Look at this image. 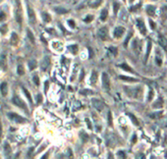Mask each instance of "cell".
Wrapping results in <instances>:
<instances>
[{
  "instance_id": "cell-1",
  "label": "cell",
  "mask_w": 167,
  "mask_h": 159,
  "mask_svg": "<svg viewBox=\"0 0 167 159\" xmlns=\"http://www.w3.org/2000/svg\"><path fill=\"white\" fill-rule=\"evenodd\" d=\"M126 93L132 98H137L141 99V95H143V90H141V86H135V87H130V86H125L124 87Z\"/></svg>"
},
{
  "instance_id": "cell-2",
  "label": "cell",
  "mask_w": 167,
  "mask_h": 159,
  "mask_svg": "<svg viewBox=\"0 0 167 159\" xmlns=\"http://www.w3.org/2000/svg\"><path fill=\"white\" fill-rule=\"evenodd\" d=\"M7 116H8V118L12 121V122L17 123V124H24V123L28 122V120L26 118H24V117L18 115L17 113L9 112V113H7Z\"/></svg>"
},
{
  "instance_id": "cell-3",
  "label": "cell",
  "mask_w": 167,
  "mask_h": 159,
  "mask_svg": "<svg viewBox=\"0 0 167 159\" xmlns=\"http://www.w3.org/2000/svg\"><path fill=\"white\" fill-rule=\"evenodd\" d=\"M101 80H102L103 90H105L106 91H109V90H110V80H109V76H108V74L107 73H102Z\"/></svg>"
},
{
  "instance_id": "cell-4",
  "label": "cell",
  "mask_w": 167,
  "mask_h": 159,
  "mask_svg": "<svg viewBox=\"0 0 167 159\" xmlns=\"http://www.w3.org/2000/svg\"><path fill=\"white\" fill-rule=\"evenodd\" d=\"M12 102H13L15 105L17 106H19L20 108H22V109H24L25 111H28V108H27V105H26V103L24 102V100L21 99L19 96H14L13 99H12Z\"/></svg>"
},
{
  "instance_id": "cell-5",
  "label": "cell",
  "mask_w": 167,
  "mask_h": 159,
  "mask_svg": "<svg viewBox=\"0 0 167 159\" xmlns=\"http://www.w3.org/2000/svg\"><path fill=\"white\" fill-rule=\"evenodd\" d=\"M133 50L137 55H139L141 50V41L139 39H135L133 41Z\"/></svg>"
},
{
  "instance_id": "cell-6",
  "label": "cell",
  "mask_w": 167,
  "mask_h": 159,
  "mask_svg": "<svg viewBox=\"0 0 167 159\" xmlns=\"http://www.w3.org/2000/svg\"><path fill=\"white\" fill-rule=\"evenodd\" d=\"M15 18L17 20V22L19 24H22V21H23V16H22V9L20 7V4L18 3L17 4V7L15 9Z\"/></svg>"
},
{
  "instance_id": "cell-7",
  "label": "cell",
  "mask_w": 167,
  "mask_h": 159,
  "mask_svg": "<svg viewBox=\"0 0 167 159\" xmlns=\"http://www.w3.org/2000/svg\"><path fill=\"white\" fill-rule=\"evenodd\" d=\"M91 103H93L94 107L97 109V111H102L103 108H104V103L102 101H100L98 99H95V98H93L91 99Z\"/></svg>"
},
{
  "instance_id": "cell-8",
  "label": "cell",
  "mask_w": 167,
  "mask_h": 159,
  "mask_svg": "<svg viewBox=\"0 0 167 159\" xmlns=\"http://www.w3.org/2000/svg\"><path fill=\"white\" fill-rule=\"evenodd\" d=\"M98 36L100 39L102 40H106L108 37V29L107 27H103L98 31Z\"/></svg>"
},
{
  "instance_id": "cell-9",
  "label": "cell",
  "mask_w": 167,
  "mask_h": 159,
  "mask_svg": "<svg viewBox=\"0 0 167 159\" xmlns=\"http://www.w3.org/2000/svg\"><path fill=\"white\" fill-rule=\"evenodd\" d=\"M137 26L139 28L140 32L143 33V35H147V28H145V25L144 23V21L141 19H138L137 20Z\"/></svg>"
},
{
  "instance_id": "cell-10",
  "label": "cell",
  "mask_w": 167,
  "mask_h": 159,
  "mask_svg": "<svg viewBox=\"0 0 167 159\" xmlns=\"http://www.w3.org/2000/svg\"><path fill=\"white\" fill-rule=\"evenodd\" d=\"M3 151H4V155H5L8 159H9V157L11 156V154H12V147H11V145L8 143H5V144H4Z\"/></svg>"
},
{
  "instance_id": "cell-11",
  "label": "cell",
  "mask_w": 167,
  "mask_h": 159,
  "mask_svg": "<svg viewBox=\"0 0 167 159\" xmlns=\"http://www.w3.org/2000/svg\"><path fill=\"white\" fill-rule=\"evenodd\" d=\"M28 16H29V20L32 24H35L36 22V15H35V12L31 8L30 5H28Z\"/></svg>"
},
{
  "instance_id": "cell-12",
  "label": "cell",
  "mask_w": 167,
  "mask_h": 159,
  "mask_svg": "<svg viewBox=\"0 0 167 159\" xmlns=\"http://www.w3.org/2000/svg\"><path fill=\"white\" fill-rule=\"evenodd\" d=\"M49 64H50V58L48 56H45L43 59V61H41V64H40L41 70H43V71H46V69L48 68Z\"/></svg>"
},
{
  "instance_id": "cell-13",
  "label": "cell",
  "mask_w": 167,
  "mask_h": 159,
  "mask_svg": "<svg viewBox=\"0 0 167 159\" xmlns=\"http://www.w3.org/2000/svg\"><path fill=\"white\" fill-rule=\"evenodd\" d=\"M125 32V29L123 27H117L114 30V36L116 39H119L123 36V33Z\"/></svg>"
},
{
  "instance_id": "cell-14",
  "label": "cell",
  "mask_w": 167,
  "mask_h": 159,
  "mask_svg": "<svg viewBox=\"0 0 167 159\" xmlns=\"http://www.w3.org/2000/svg\"><path fill=\"white\" fill-rule=\"evenodd\" d=\"M0 93H1V94L3 96L7 95L8 93V85L6 82H3L1 83V85H0Z\"/></svg>"
},
{
  "instance_id": "cell-15",
  "label": "cell",
  "mask_w": 167,
  "mask_h": 159,
  "mask_svg": "<svg viewBox=\"0 0 167 159\" xmlns=\"http://www.w3.org/2000/svg\"><path fill=\"white\" fill-rule=\"evenodd\" d=\"M158 43L160 44V46H162L163 48H167V39L166 37H164L163 36H158Z\"/></svg>"
},
{
  "instance_id": "cell-16",
  "label": "cell",
  "mask_w": 167,
  "mask_h": 159,
  "mask_svg": "<svg viewBox=\"0 0 167 159\" xmlns=\"http://www.w3.org/2000/svg\"><path fill=\"white\" fill-rule=\"evenodd\" d=\"M10 42L12 45H17L19 42V36L18 35H17L16 32H13L11 36V39H10Z\"/></svg>"
},
{
  "instance_id": "cell-17",
  "label": "cell",
  "mask_w": 167,
  "mask_h": 159,
  "mask_svg": "<svg viewBox=\"0 0 167 159\" xmlns=\"http://www.w3.org/2000/svg\"><path fill=\"white\" fill-rule=\"evenodd\" d=\"M152 41L150 40H148V46H147V53H145V62L147 63L148 62V59L149 57V53H150V50H152Z\"/></svg>"
},
{
  "instance_id": "cell-18",
  "label": "cell",
  "mask_w": 167,
  "mask_h": 159,
  "mask_svg": "<svg viewBox=\"0 0 167 159\" xmlns=\"http://www.w3.org/2000/svg\"><path fill=\"white\" fill-rule=\"evenodd\" d=\"M97 73L95 72V71H93V72H91L90 80V85H91V86H94L95 83H97Z\"/></svg>"
},
{
  "instance_id": "cell-19",
  "label": "cell",
  "mask_w": 167,
  "mask_h": 159,
  "mask_svg": "<svg viewBox=\"0 0 167 159\" xmlns=\"http://www.w3.org/2000/svg\"><path fill=\"white\" fill-rule=\"evenodd\" d=\"M0 66H1V68L6 70V54L4 53H2L0 56Z\"/></svg>"
},
{
  "instance_id": "cell-20",
  "label": "cell",
  "mask_w": 167,
  "mask_h": 159,
  "mask_svg": "<svg viewBox=\"0 0 167 159\" xmlns=\"http://www.w3.org/2000/svg\"><path fill=\"white\" fill-rule=\"evenodd\" d=\"M36 65H37V63H36V61L35 59H31L30 61L28 62V66H29V69H30L31 71L35 70V69L36 68Z\"/></svg>"
},
{
  "instance_id": "cell-21",
  "label": "cell",
  "mask_w": 167,
  "mask_h": 159,
  "mask_svg": "<svg viewBox=\"0 0 167 159\" xmlns=\"http://www.w3.org/2000/svg\"><path fill=\"white\" fill-rule=\"evenodd\" d=\"M162 106H163V99H162L161 97L158 98L156 100V102H154L153 105H152L153 108H161Z\"/></svg>"
},
{
  "instance_id": "cell-22",
  "label": "cell",
  "mask_w": 167,
  "mask_h": 159,
  "mask_svg": "<svg viewBox=\"0 0 167 159\" xmlns=\"http://www.w3.org/2000/svg\"><path fill=\"white\" fill-rule=\"evenodd\" d=\"M119 79L123 80V81H126V82H139V80L138 79L131 78V77H126V76H120Z\"/></svg>"
},
{
  "instance_id": "cell-23",
  "label": "cell",
  "mask_w": 167,
  "mask_h": 159,
  "mask_svg": "<svg viewBox=\"0 0 167 159\" xmlns=\"http://www.w3.org/2000/svg\"><path fill=\"white\" fill-rule=\"evenodd\" d=\"M108 17V12H107V9H103L101 11V14H100V20L102 21V22H104V21H106Z\"/></svg>"
},
{
  "instance_id": "cell-24",
  "label": "cell",
  "mask_w": 167,
  "mask_h": 159,
  "mask_svg": "<svg viewBox=\"0 0 167 159\" xmlns=\"http://www.w3.org/2000/svg\"><path fill=\"white\" fill-rule=\"evenodd\" d=\"M120 68L121 69H123L124 71H127V72H130V73H134V71L130 68V66H129L128 64H126V63H124V64H121L120 66Z\"/></svg>"
},
{
  "instance_id": "cell-25",
  "label": "cell",
  "mask_w": 167,
  "mask_h": 159,
  "mask_svg": "<svg viewBox=\"0 0 167 159\" xmlns=\"http://www.w3.org/2000/svg\"><path fill=\"white\" fill-rule=\"evenodd\" d=\"M147 12H148V15L153 16V15H154V12H155V7L152 6V5H148V6L147 7Z\"/></svg>"
},
{
  "instance_id": "cell-26",
  "label": "cell",
  "mask_w": 167,
  "mask_h": 159,
  "mask_svg": "<svg viewBox=\"0 0 167 159\" xmlns=\"http://www.w3.org/2000/svg\"><path fill=\"white\" fill-rule=\"evenodd\" d=\"M17 74L19 75V76H23L25 74V69H24V66L22 64L18 65V68H17Z\"/></svg>"
},
{
  "instance_id": "cell-27",
  "label": "cell",
  "mask_w": 167,
  "mask_h": 159,
  "mask_svg": "<svg viewBox=\"0 0 167 159\" xmlns=\"http://www.w3.org/2000/svg\"><path fill=\"white\" fill-rule=\"evenodd\" d=\"M69 48V50L71 52H72L73 54H77L78 53V51H79V49H78V45H76V44H74V45H70V46L68 47Z\"/></svg>"
},
{
  "instance_id": "cell-28",
  "label": "cell",
  "mask_w": 167,
  "mask_h": 159,
  "mask_svg": "<svg viewBox=\"0 0 167 159\" xmlns=\"http://www.w3.org/2000/svg\"><path fill=\"white\" fill-rule=\"evenodd\" d=\"M127 115L130 117V119L132 120V122H133V124H135L136 126H139V122H138V119L136 118L135 116H134L133 114H131V113H127Z\"/></svg>"
},
{
  "instance_id": "cell-29",
  "label": "cell",
  "mask_w": 167,
  "mask_h": 159,
  "mask_svg": "<svg viewBox=\"0 0 167 159\" xmlns=\"http://www.w3.org/2000/svg\"><path fill=\"white\" fill-rule=\"evenodd\" d=\"M43 19L45 23H49L50 21H51V17H50V15L48 13H43Z\"/></svg>"
},
{
  "instance_id": "cell-30",
  "label": "cell",
  "mask_w": 167,
  "mask_h": 159,
  "mask_svg": "<svg viewBox=\"0 0 167 159\" xmlns=\"http://www.w3.org/2000/svg\"><path fill=\"white\" fill-rule=\"evenodd\" d=\"M54 10H55L58 14H65V13L68 12V10H66V9H64V8H62V7H55V8H54Z\"/></svg>"
},
{
  "instance_id": "cell-31",
  "label": "cell",
  "mask_w": 167,
  "mask_h": 159,
  "mask_svg": "<svg viewBox=\"0 0 167 159\" xmlns=\"http://www.w3.org/2000/svg\"><path fill=\"white\" fill-rule=\"evenodd\" d=\"M23 91H24V93H25V95L27 96V98L29 99V101H30L31 103H32V96H31V93H29L28 91V90L27 89H25V87H23Z\"/></svg>"
},
{
  "instance_id": "cell-32",
  "label": "cell",
  "mask_w": 167,
  "mask_h": 159,
  "mask_svg": "<svg viewBox=\"0 0 167 159\" xmlns=\"http://www.w3.org/2000/svg\"><path fill=\"white\" fill-rule=\"evenodd\" d=\"M162 115V112H155V113H152V114H150L149 117L152 119H157V118H159V117H161Z\"/></svg>"
},
{
  "instance_id": "cell-33",
  "label": "cell",
  "mask_w": 167,
  "mask_h": 159,
  "mask_svg": "<svg viewBox=\"0 0 167 159\" xmlns=\"http://www.w3.org/2000/svg\"><path fill=\"white\" fill-rule=\"evenodd\" d=\"M80 137H82V140L84 141V143H86V141L89 140V136L87 135V134L84 132V131H82L81 133H80Z\"/></svg>"
},
{
  "instance_id": "cell-34",
  "label": "cell",
  "mask_w": 167,
  "mask_h": 159,
  "mask_svg": "<svg viewBox=\"0 0 167 159\" xmlns=\"http://www.w3.org/2000/svg\"><path fill=\"white\" fill-rule=\"evenodd\" d=\"M27 33H28V37H29V39H30V40H31V42H32V43H35V36H33L32 32L30 30H28Z\"/></svg>"
},
{
  "instance_id": "cell-35",
  "label": "cell",
  "mask_w": 167,
  "mask_h": 159,
  "mask_svg": "<svg viewBox=\"0 0 167 159\" xmlns=\"http://www.w3.org/2000/svg\"><path fill=\"white\" fill-rule=\"evenodd\" d=\"M117 156H118L119 159H126V154H125V152L122 151V150H119V151L117 152Z\"/></svg>"
},
{
  "instance_id": "cell-36",
  "label": "cell",
  "mask_w": 167,
  "mask_h": 159,
  "mask_svg": "<svg viewBox=\"0 0 167 159\" xmlns=\"http://www.w3.org/2000/svg\"><path fill=\"white\" fill-rule=\"evenodd\" d=\"M119 8H120V4L118 2H114L113 3V11H114V14L115 15L117 14V12H118Z\"/></svg>"
},
{
  "instance_id": "cell-37",
  "label": "cell",
  "mask_w": 167,
  "mask_h": 159,
  "mask_svg": "<svg viewBox=\"0 0 167 159\" xmlns=\"http://www.w3.org/2000/svg\"><path fill=\"white\" fill-rule=\"evenodd\" d=\"M32 82L35 83L36 86H39V76H37V75H33Z\"/></svg>"
},
{
  "instance_id": "cell-38",
  "label": "cell",
  "mask_w": 167,
  "mask_h": 159,
  "mask_svg": "<svg viewBox=\"0 0 167 159\" xmlns=\"http://www.w3.org/2000/svg\"><path fill=\"white\" fill-rule=\"evenodd\" d=\"M8 29H7V26L6 25H2L1 27H0V32L2 33V35H5V33L7 32Z\"/></svg>"
},
{
  "instance_id": "cell-39",
  "label": "cell",
  "mask_w": 167,
  "mask_h": 159,
  "mask_svg": "<svg viewBox=\"0 0 167 159\" xmlns=\"http://www.w3.org/2000/svg\"><path fill=\"white\" fill-rule=\"evenodd\" d=\"M132 36H133V32H130V33L128 35L127 39H125V41H124V46H125V47H127V44L129 43V40H130V39L132 37Z\"/></svg>"
},
{
  "instance_id": "cell-40",
  "label": "cell",
  "mask_w": 167,
  "mask_h": 159,
  "mask_svg": "<svg viewBox=\"0 0 167 159\" xmlns=\"http://www.w3.org/2000/svg\"><path fill=\"white\" fill-rule=\"evenodd\" d=\"M153 95H154V91H153V90L152 89H150L149 90V93H148V101H150L152 98H153Z\"/></svg>"
},
{
  "instance_id": "cell-41",
  "label": "cell",
  "mask_w": 167,
  "mask_h": 159,
  "mask_svg": "<svg viewBox=\"0 0 167 159\" xmlns=\"http://www.w3.org/2000/svg\"><path fill=\"white\" fill-rule=\"evenodd\" d=\"M155 61H156V63L158 66H161L162 64V60H161V57L160 56H158L157 54H156V57H155Z\"/></svg>"
},
{
  "instance_id": "cell-42",
  "label": "cell",
  "mask_w": 167,
  "mask_h": 159,
  "mask_svg": "<svg viewBox=\"0 0 167 159\" xmlns=\"http://www.w3.org/2000/svg\"><path fill=\"white\" fill-rule=\"evenodd\" d=\"M108 125H109V126H112V114H111L110 111L108 112Z\"/></svg>"
},
{
  "instance_id": "cell-43",
  "label": "cell",
  "mask_w": 167,
  "mask_h": 159,
  "mask_svg": "<svg viewBox=\"0 0 167 159\" xmlns=\"http://www.w3.org/2000/svg\"><path fill=\"white\" fill-rule=\"evenodd\" d=\"M136 159H145V153H138L136 155Z\"/></svg>"
},
{
  "instance_id": "cell-44",
  "label": "cell",
  "mask_w": 167,
  "mask_h": 159,
  "mask_svg": "<svg viewBox=\"0 0 167 159\" xmlns=\"http://www.w3.org/2000/svg\"><path fill=\"white\" fill-rule=\"evenodd\" d=\"M109 51H110L112 54H113L114 56L117 55V48H116V47H112V46H111V47L109 48Z\"/></svg>"
},
{
  "instance_id": "cell-45",
  "label": "cell",
  "mask_w": 167,
  "mask_h": 159,
  "mask_svg": "<svg viewBox=\"0 0 167 159\" xmlns=\"http://www.w3.org/2000/svg\"><path fill=\"white\" fill-rule=\"evenodd\" d=\"M102 1H95V2H93V4H90V7H93V8H94V7H98L99 6V4L101 3Z\"/></svg>"
},
{
  "instance_id": "cell-46",
  "label": "cell",
  "mask_w": 167,
  "mask_h": 159,
  "mask_svg": "<svg viewBox=\"0 0 167 159\" xmlns=\"http://www.w3.org/2000/svg\"><path fill=\"white\" fill-rule=\"evenodd\" d=\"M93 19H94L93 16H87V17H86V18H85V22L86 23H90L91 21H93Z\"/></svg>"
},
{
  "instance_id": "cell-47",
  "label": "cell",
  "mask_w": 167,
  "mask_h": 159,
  "mask_svg": "<svg viewBox=\"0 0 167 159\" xmlns=\"http://www.w3.org/2000/svg\"><path fill=\"white\" fill-rule=\"evenodd\" d=\"M6 19V15H5V13H4V12H0V22H1V21H3V20H5Z\"/></svg>"
},
{
  "instance_id": "cell-48",
  "label": "cell",
  "mask_w": 167,
  "mask_h": 159,
  "mask_svg": "<svg viewBox=\"0 0 167 159\" xmlns=\"http://www.w3.org/2000/svg\"><path fill=\"white\" fill-rule=\"evenodd\" d=\"M81 93L83 94H93V91H90V90H84L83 91H81Z\"/></svg>"
},
{
  "instance_id": "cell-49",
  "label": "cell",
  "mask_w": 167,
  "mask_h": 159,
  "mask_svg": "<svg viewBox=\"0 0 167 159\" xmlns=\"http://www.w3.org/2000/svg\"><path fill=\"white\" fill-rule=\"evenodd\" d=\"M86 123H87V127H89V129H90V130H91V129H93V127H91V123H90V119H86Z\"/></svg>"
},
{
  "instance_id": "cell-50",
  "label": "cell",
  "mask_w": 167,
  "mask_h": 159,
  "mask_svg": "<svg viewBox=\"0 0 167 159\" xmlns=\"http://www.w3.org/2000/svg\"><path fill=\"white\" fill-rule=\"evenodd\" d=\"M48 86H49V83L46 81L44 83V91L45 93H47V90H48Z\"/></svg>"
},
{
  "instance_id": "cell-51",
  "label": "cell",
  "mask_w": 167,
  "mask_h": 159,
  "mask_svg": "<svg viewBox=\"0 0 167 159\" xmlns=\"http://www.w3.org/2000/svg\"><path fill=\"white\" fill-rule=\"evenodd\" d=\"M68 24H69V26H70V27L75 28V22H74L73 20H69V21H68Z\"/></svg>"
},
{
  "instance_id": "cell-52",
  "label": "cell",
  "mask_w": 167,
  "mask_h": 159,
  "mask_svg": "<svg viewBox=\"0 0 167 159\" xmlns=\"http://www.w3.org/2000/svg\"><path fill=\"white\" fill-rule=\"evenodd\" d=\"M2 134H3V131H2V125H1V121H0V141H1V139H2Z\"/></svg>"
},
{
  "instance_id": "cell-53",
  "label": "cell",
  "mask_w": 167,
  "mask_h": 159,
  "mask_svg": "<svg viewBox=\"0 0 167 159\" xmlns=\"http://www.w3.org/2000/svg\"><path fill=\"white\" fill-rule=\"evenodd\" d=\"M41 101H43V96L41 94H39L37 95V103H40Z\"/></svg>"
},
{
  "instance_id": "cell-54",
  "label": "cell",
  "mask_w": 167,
  "mask_h": 159,
  "mask_svg": "<svg viewBox=\"0 0 167 159\" xmlns=\"http://www.w3.org/2000/svg\"><path fill=\"white\" fill-rule=\"evenodd\" d=\"M48 157H49V153H48V152H46V153H45L44 155H43V157H41L40 159H48Z\"/></svg>"
},
{
  "instance_id": "cell-55",
  "label": "cell",
  "mask_w": 167,
  "mask_h": 159,
  "mask_svg": "<svg viewBox=\"0 0 167 159\" xmlns=\"http://www.w3.org/2000/svg\"><path fill=\"white\" fill-rule=\"evenodd\" d=\"M149 25L152 26V30H154V29H155V25H154V23L152 22V21H149Z\"/></svg>"
},
{
  "instance_id": "cell-56",
  "label": "cell",
  "mask_w": 167,
  "mask_h": 159,
  "mask_svg": "<svg viewBox=\"0 0 167 159\" xmlns=\"http://www.w3.org/2000/svg\"><path fill=\"white\" fill-rule=\"evenodd\" d=\"M68 151H69V159H73V154H72V151H71L70 148L68 149Z\"/></svg>"
},
{
  "instance_id": "cell-57",
  "label": "cell",
  "mask_w": 167,
  "mask_h": 159,
  "mask_svg": "<svg viewBox=\"0 0 167 159\" xmlns=\"http://www.w3.org/2000/svg\"><path fill=\"white\" fill-rule=\"evenodd\" d=\"M136 141H137V136H136V135H134V136H133V140H132V143H133V144H135Z\"/></svg>"
},
{
  "instance_id": "cell-58",
  "label": "cell",
  "mask_w": 167,
  "mask_h": 159,
  "mask_svg": "<svg viewBox=\"0 0 167 159\" xmlns=\"http://www.w3.org/2000/svg\"><path fill=\"white\" fill-rule=\"evenodd\" d=\"M108 159H114V158H113V155H112V153H109V154H108Z\"/></svg>"
},
{
  "instance_id": "cell-59",
  "label": "cell",
  "mask_w": 167,
  "mask_h": 159,
  "mask_svg": "<svg viewBox=\"0 0 167 159\" xmlns=\"http://www.w3.org/2000/svg\"><path fill=\"white\" fill-rule=\"evenodd\" d=\"M83 78H84V71L82 70V76H81V79L80 80H83Z\"/></svg>"
},
{
  "instance_id": "cell-60",
  "label": "cell",
  "mask_w": 167,
  "mask_h": 159,
  "mask_svg": "<svg viewBox=\"0 0 167 159\" xmlns=\"http://www.w3.org/2000/svg\"><path fill=\"white\" fill-rule=\"evenodd\" d=\"M152 159H153V157H152Z\"/></svg>"
}]
</instances>
